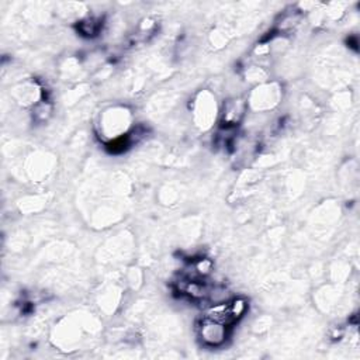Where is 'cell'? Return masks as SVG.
I'll return each instance as SVG.
<instances>
[{
    "label": "cell",
    "instance_id": "6da1fadb",
    "mask_svg": "<svg viewBox=\"0 0 360 360\" xmlns=\"http://www.w3.org/2000/svg\"><path fill=\"white\" fill-rule=\"evenodd\" d=\"M131 112L125 107H110L100 115L98 129L104 143L127 135L131 129Z\"/></svg>",
    "mask_w": 360,
    "mask_h": 360
},
{
    "label": "cell",
    "instance_id": "7a4b0ae2",
    "mask_svg": "<svg viewBox=\"0 0 360 360\" xmlns=\"http://www.w3.org/2000/svg\"><path fill=\"white\" fill-rule=\"evenodd\" d=\"M231 330H232V326L214 319L204 318V316H201V319L197 322V326H195L198 340L201 342L202 346L210 349L224 346L231 338Z\"/></svg>",
    "mask_w": 360,
    "mask_h": 360
},
{
    "label": "cell",
    "instance_id": "3957f363",
    "mask_svg": "<svg viewBox=\"0 0 360 360\" xmlns=\"http://www.w3.org/2000/svg\"><path fill=\"white\" fill-rule=\"evenodd\" d=\"M281 101V87L278 83L271 82V83H260L257 84L249 96L248 100V108L250 107L255 111L264 112L269 110H273L278 103Z\"/></svg>",
    "mask_w": 360,
    "mask_h": 360
},
{
    "label": "cell",
    "instance_id": "277c9868",
    "mask_svg": "<svg viewBox=\"0 0 360 360\" xmlns=\"http://www.w3.org/2000/svg\"><path fill=\"white\" fill-rule=\"evenodd\" d=\"M248 112V101L242 97H231L224 101L219 110L221 128L236 129Z\"/></svg>",
    "mask_w": 360,
    "mask_h": 360
},
{
    "label": "cell",
    "instance_id": "5b68a950",
    "mask_svg": "<svg viewBox=\"0 0 360 360\" xmlns=\"http://www.w3.org/2000/svg\"><path fill=\"white\" fill-rule=\"evenodd\" d=\"M193 110L195 115V122L202 129L210 128L211 124L215 121V118L219 115V110L215 104V98L207 91L198 94Z\"/></svg>",
    "mask_w": 360,
    "mask_h": 360
},
{
    "label": "cell",
    "instance_id": "8992f818",
    "mask_svg": "<svg viewBox=\"0 0 360 360\" xmlns=\"http://www.w3.org/2000/svg\"><path fill=\"white\" fill-rule=\"evenodd\" d=\"M103 18L96 15H86L76 22V31L86 38L97 37L103 30Z\"/></svg>",
    "mask_w": 360,
    "mask_h": 360
},
{
    "label": "cell",
    "instance_id": "52a82bcc",
    "mask_svg": "<svg viewBox=\"0 0 360 360\" xmlns=\"http://www.w3.org/2000/svg\"><path fill=\"white\" fill-rule=\"evenodd\" d=\"M228 307H229L231 316H232V319L236 323V322H239L246 315L249 304H248V301L243 297H232L228 301Z\"/></svg>",
    "mask_w": 360,
    "mask_h": 360
}]
</instances>
